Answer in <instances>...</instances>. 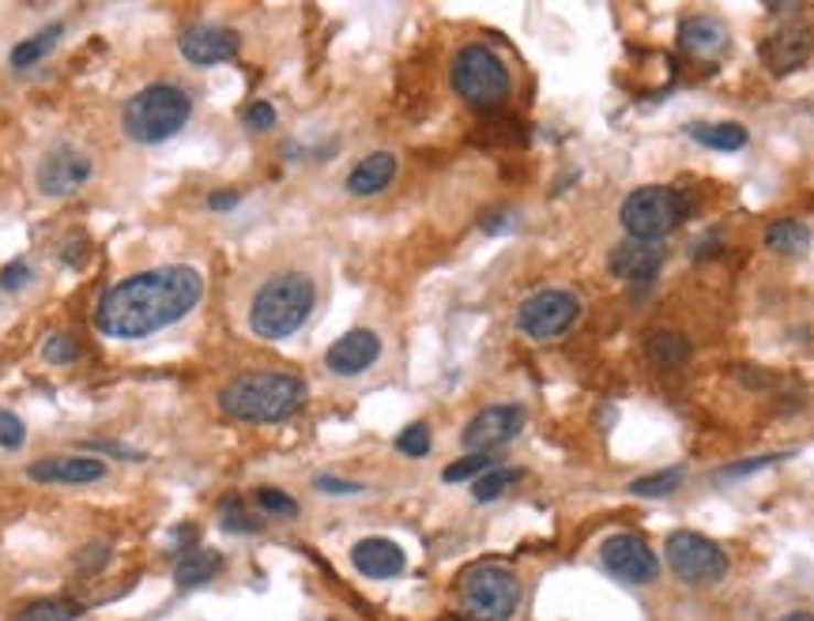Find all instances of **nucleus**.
Returning <instances> with one entry per match:
<instances>
[{"instance_id": "nucleus-13", "label": "nucleus", "mask_w": 814, "mask_h": 621, "mask_svg": "<svg viewBox=\"0 0 814 621\" xmlns=\"http://www.w3.org/2000/svg\"><path fill=\"white\" fill-rule=\"evenodd\" d=\"M814 50V31L807 23H784L762 42V61L773 76H789L811 57Z\"/></svg>"}, {"instance_id": "nucleus-40", "label": "nucleus", "mask_w": 814, "mask_h": 621, "mask_svg": "<svg viewBox=\"0 0 814 621\" xmlns=\"http://www.w3.org/2000/svg\"><path fill=\"white\" fill-rule=\"evenodd\" d=\"M509 227V215L506 211H498V215H490V219H482V230L487 233H498V230H506Z\"/></svg>"}, {"instance_id": "nucleus-17", "label": "nucleus", "mask_w": 814, "mask_h": 621, "mask_svg": "<svg viewBox=\"0 0 814 621\" xmlns=\"http://www.w3.org/2000/svg\"><path fill=\"white\" fill-rule=\"evenodd\" d=\"M351 565L362 576H370V580H392V576L404 573L408 557H404V551H400L397 543H392V538L370 535V538H362V543H355Z\"/></svg>"}, {"instance_id": "nucleus-29", "label": "nucleus", "mask_w": 814, "mask_h": 621, "mask_svg": "<svg viewBox=\"0 0 814 621\" xmlns=\"http://www.w3.org/2000/svg\"><path fill=\"white\" fill-rule=\"evenodd\" d=\"M509 482H517V471L490 467L487 475H479V479L471 482V493H476V501H495V498H502V493L509 490Z\"/></svg>"}, {"instance_id": "nucleus-21", "label": "nucleus", "mask_w": 814, "mask_h": 621, "mask_svg": "<svg viewBox=\"0 0 814 621\" xmlns=\"http://www.w3.org/2000/svg\"><path fill=\"white\" fill-rule=\"evenodd\" d=\"M219 569H223V557H219L216 551H204V546H193V551L177 554V562H174V580H177V588H196V584H208Z\"/></svg>"}, {"instance_id": "nucleus-28", "label": "nucleus", "mask_w": 814, "mask_h": 621, "mask_svg": "<svg viewBox=\"0 0 814 621\" xmlns=\"http://www.w3.org/2000/svg\"><path fill=\"white\" fill-rule=\"evenodd\" d=\"M397 453L408 456V460H423V456L431 453V426H426V422H411L408 429H400Z\"/></svg>"}, {"instance_id": "nucleus-2", "label": "nucleus", "mask_w": 814, "mask_h": 621, "mask_svg": "<svg viewBox=\"0 0 814 621\" xmlns=\"http://www.w3.org/2000/svg\"><path fill=\"white\" fill-rule=\"evenodd\" d=\"M306 403V381L294 373H241L219 392V407L238 422L272 426Z\"/></svg>"}, {"instance_id": "nucleus-41", "label": "nucleus", "mask_w": 814, "mask_h": 621, "mask_svg": "<svg viewBox=\"0 0 814 621\" xmlns=\"http://www.w3.org/2000/svg\"><path fill=\"white\" fill-rule=\"evenodd\" d=\"M781 621H814V614H807V610H795V614H784Z\"/></svg>"}, {"instance_id": "nucleus-8", "label": "nucleus", "mask_w": 814, "mask_h": 621, "mask_svg": "<svg viewBox=\"0 0 814 621\" xmlns=\"http://www.w3.org/2000/svg\"><path fill=\"white\" fill-rule=\"evenodd\" d=\"M664 554H668V569L683 584L705 588V584H720L728 576V554L713 538L697 535V531H675L668 538Z\"/></svg>"}, {"instance_id": "nucleus-25", "label": "nucleus", "mask_w": 814, "mask_h": 621, "mask_svg": "<svg viewBox=\"0 0 814 621\" xmlns=\"http://www.w3.org/2000/svg\"><path fill=\"white\" fill-rule=\"evenodd\" d=\"M691 137L697 143H705V148L713 151H742L747 148V129L736 121H705V124H694Z\"/></svg>"}, {"instance_id": "nucleus-23", "label": "nucleus", "mask_w": 814, "mask_h": 621, "mask_svg": "<svg viewBox=\"0 0 814 621\" xmlns=\"http://www.w3.org/2000/svg\"><path fill=\"white\" fill-rule=\"evenodd\" d=\"M645 350H649L652 362L668 366V369H683L686 362H691V344H686L683 331H668V328L652 331Z\"/></svg>"}, {"instance_id": "nucleus-11", "label": "nucleus", "mask_w": 814, "mask_h": 621, "mask_svg": "<svg viewBox=\"0 0 814 621\" xmlns=\"http://www.w3.org/2000/svg\"><path fill=\"white\" fill-rule=\"evenodd\" d=\"M524 429V411L513 403H495V407H482L476 418L464 426V448L471 453H490L498 445H509Z\"/></svg>"}, {"instance_id": "nucleus-27", "label": "nucleus", "mask_w": 814, "mask_h": 621, "mask_svg": "<svg viewBox=\"0 0 814 621\" xmlns=\"http://www.w3.org/2000/svg\"><path fill=\"white\" fill-rule=\"evenodd\" d=\"M679 486H683V471H679V467H671V471H656V475L638 479L630 486V493H633V498H668V493H675Z\"/></svg>"}, {"instance_id": "nucleus-26", "label": "nucleus", "mask_w": 814, "mask_h": 621, "mask_svg": "<svg viewBox=\"0 0 814 621\" xmlns=\"http://www.w3.org/2000/svg\"><path fill=\"white\" fill-rule=\"evenodd\" d=\"M490 464H495V456L490 453H468V456H460V460H453L449 467H445L442 482H476L479 475L490 471Z\"/></svg>"}, {"instance_id": "nucleus-4", "label": "nucleus", "mask_w": 814, "mask_h": 621, "mask_svg": "<svg viewBox=\"0 0 814 621\" xmlns=\"http://www.w3.org/2000/svg\"><path fill=\"white\" fill-rule=\"evenodd\" d=\"M193 98L177 84H151L124 102L121 124L137 143H166L189 124Z\"/></svg>"}, {"instance_id": "nucleus-31", "label": "nucleus", "mask_w": 814, "mask_h": 621, "mask_svg": "<svg viewBox=\"0 0 814 621\" xmlns=\"http://www.w3.org/2000/svg\"><path fill=\"white\" fill-rule=\"evenodd\" d=\"M76 610L61 599H46V602H31L15 621H73Z\"/></svg>"}, {"instance_id": "nucleus-22", "label": "nucleus", "mask_w": 814, "mask_h": 621, "mask_svg": "<svg viewBox=\"0 0 814 621\" xmlns=\"http://www.w3.org/2000/svg\"><path fill=\"white\" fill-rule=\"evenodd\" d=\"M766 246L781 257H803L811 249V230L800 219H777L766 230Z\"/></svg>"}, {"instance_id": "nucleus-38", "label": "nucleus", "mask_w": 814, "mask_h": 621, "mask_svg": "<svg viewBox=\"0 0 814 621\" xmlns=\"http://www.w3.org/2000/svg\"><path fill=\"white\" fill-rule=\"evenodd\" d=\"M781 460V456H762V460H747V464H736V467H728V471L724 475H731V479H736V475H750V471H762V467H769V464H777Z\"/></svg>"}, {"instance_id": "nucleus-3", "label": "nucleus", "mask_w": 814, "mask_h": 621, "mask_svg": "<svg viewBox=\"0 0 814 621\" xmlns=\"http://www.w3.org/2000/svg\"><path fill=\"white\" fill-rule=\"evenodd\" d=\"M317 286L306 272H280L272 275L249 305V328L261 339H287L310 320Z\"/></svg>"}, {"instance_id": "nucleus-7", "label": "nucleus", "mask_w": 814, "mask_h": 621, "mask_svg": "<svg viewBox=\"0 0 814 621\" xmlns=\"http://www.w3.org/2000/svg\"><path fill=\"white\" fill-rule=\"evenodd\" d=\"M619 219L633 241H664L686 219V200L668 185H645L626 196Z\"/></svg>"}, {"instance_id": "nucleus-18", "label": "nucleus", "mask_w": 814, "mask_h": 621, "mask_svg": "<svg viewBox=\"0 0 814 621\" xmlns=\"http://www.w3.org/2000/svg\"><path fill=\"white\" fill-rule=\"evenodd\" d=\"M34 482H50V486H87L98 482L106 475L102 460H91V456H53V460H39L31 464Z\"/></svg>"}, {"instance_id": "nucleus-34", "label": "nucleus", "mask_w": 814, "mask_h": 621, "mask_svg": "<svg viewBox=\"0 0 814 621\" xmlns=\"http://www.w3.org/2000/svg\"><path fill=\"white\" fill-rule=\"evenodd\" d=\"M241 121H246V129H253V132H268L275 124V106L272 102H253L246 113H241Z\"/></svg>"}, {"instance_id": "nucleus-32", "label": "nucleus", "mask_w": 814, "mask_h": 621, "mask_svg": "<svg viewBox=\"0 0 814 621\" xmlns=\"http://www.w3.org/2000/svg\"><path fill=\"white\" fill-rule=\"evenodd\" d=\"M42 358L53 366H68L76 362V339L68 336V331H53V336L42 344Z\"/></svg>"}, {"instance_id": "nucleus-16", "label": "nucleus", "mask_w": 814, "mask_h": 621, "mask_svg": "<svg viewBox=\"0 0 814 621\" xmlns=\"http://www.w3.org/2000/svg\"><path fill=\"white\" fill-rule=\"evenodd\" d=\"M238 46H241V39L230 26H189V31L182 34V57L200 68L230 61L238 53Z\"/></svg>"}, {"instance_id": "nucleus-12", "label": "nucleus", "mask_w": 814, "mask_h": 621, "mask_svg": "<svg viewBox=\"0 0 814 621\" xmlns=\"http://www.w3.org/2000/svg\"><path fill=\"white\" fill-rule=\"evenodd\" d=\"M87 177H91V159L73 143H61L39 162V188L46 196H73L76 188H84Z\"/></svg>"}, {"instance_id": "nucleus-15", "label": "nucleus", "mask_w": 814, "mask_h": 621, "mask_svg": "<svg viewBox=\"0 0 814 621\" xmlns=\"http://www.w3.org/2000/svg\"><path fill=\"white\" fill-rule=\"evenodd\" d=\"M381 358V339L370 328H351L347 336H339L325 355L328 373L336 377H359Z\"/></svg>"}, {"instance_id": "nucleus-30", "label": "nucleus", "mask_w": 814, "mask_h": 621, "mask_svg": "<svg viewBox=\"0 0 814 621\" xmlns=\"http://www.w3.org/2000/svg\"><path fill=\"white\" fill-rule=\"evenodd\" d=\"M219 524H223V531H235V535H257V531L264 527V520L261 516H249V512L241 509L238 501H227V505H223Z\"/></svg>"}, {"instance_id": "nucleus-39", "label": "nucleus", "mask_w": 814, "mask_h": 621, "mask_svg": "<svg viewBox=\"0 0 814 621\" xmlns=\"http://www.w3.org/2000/svg\"><path fill=\"white\" fill-rule=\"evenodd\" d=\"M235 204H238V193H211V196H208V207H211V211H230Z\"/></svg>"}, {"instance_id": "nucleus-1", "label": "nucleus", "mask_w": 814, "mask_h": 621, "mask_svg": "<svg viewBox=\"0 0 814 621\" xmlns=\"http://www.w3.org/2000/svg\"><path fill=\"white\" fill-rule=\"evenodd\" d=\"M204 294V279L189 264L151 268V272L121 279L98 298L95 324L110 339H144L151 331L170 328L196 309Z\"/></svg>"}, {"instance_id": "nucleus-6", "label": "nucleus", "mask_w": 814, "mask_h": 621, "mask_svg": "<svg viewBox=\"0 0 814 621\" xmlns=\"http://www.w3.org/2000/svg\"><path fill=\"white\" fill-rule=\"evenodd\" d=\"M453 91L471 110H495L509 98V72L506 61L490 46H464L453 61Z\"/></svg>"}, {"instance_id": "nucleus-20", "label": "nucleus", "mask_w": 814, "mask_h": 621, "mask_svg": "<svg viewBox=\"0 0 814 621\" xmlns=\"http://www.w3.org/2000/svg\"><path fill=\"white\" fill-rule=\"evenodd\" d=\"M679 46L686 53H694V57H713V53H720L728 46V31H724V23L713 20V15H697V20H686L679 26Z\"/></svg>"}, {"instance_id": "nucleus-37", "label": "nucleus", "mask_w": 814, "mask_h": 621, "mask_svg": "<svg viewBox=\"0 0 814 621\" xmlns=\"http://www.w3.org/2000/svg\"><path fill=\"white\" fill-rule=\"evenodd\" d=\"M26 279H31V272H26V264H12L4 275H0V286H4V291H20Z\"/></svg>"}, {"instance_id": "nucleus-5", "label": "nucleus", "mask_w": 814, "mask_h": 621, "mask_svg": "<svg viewBox=\"0 0 814 621\" xmlns=\"http://www.w3.org/2000/svg\"><path fill=\"white\" fill-rule=\"evenodd\" d=\"M456 602L471 621H509L521 607V580L506 565H476L456 584Z\"/></svg>"}, {"instance_id": "nucleus-36", "label": "nucleus", "mask_w": 814, "mask_h": 621, "mask_svg": "<svg viewBox=\"0 0 814 621\" xmlns=\"http://www.w3.org/2000/svg\"><path fill=\"white\" fill-rule=\"evenodd\" d=\"M313 486H317L321 493H362V486H359V482H347V479H328V475H321V479L313 482Z\"/></svg>"}, {"instance_id": "nucleus-24", "label": "nucleus", "mask_w": 814, "mask_h": 621, "mask_svg": "<svg viewBox=\"0 0 814 621\" xmlns=\"http://www.w3.org/2000/svg\"><path fill=\"white\" fill-rule=\"evenodd\" d=\"M61 34H65V26L53 23V26H42V31H39V34H31V39H23L20 46L12 50V68L26 72V68L39 65V61H46V57H50V50L61 42Z\"/></svg>"}, {"instance_id": "nucleus-10", "label": "nucleus", "mask_w": 814, "mask_h": 621, "mask_svg": "<svg viewBox=\"0 0 814 621\" xmlns=\"http://www.w3.org/2000/svg\"><path fill=\"white\" fill-rule=\"evenodd\" d=\"M599 562H604V569L611 573L615 580L638 584V588H645V584H652L660 576L656 554H652L645 538H638V535H611L599 546Z\"/></svg>"}, {"instance_id": "nucleus-19", "label": "nucleus", "mask_w": 814, "mask_h": 621, "mask_svg": "<svg viewBox=\"0 0 814 621\" xmlns=\"http://www.w3.org/2000/svg\"><path fill=\"white\" fill-rule=\"evenodd\" d=\"M397 177V155L392 151H373L347 174V193L351 196H378L384 185Z\"/></svg>"}, {"instance_id": "nucleus-9", "label": "nucleus", "mask_w": 814, "mask_h": 621, "mask_svg": "<svg viewBox=\"0 0 814 621\" xmlns=\"http://www.w3.org/2000/svg\"><path fill=\"white\" fill-rule=\"evenodd\" d=\"M580 317V298L574 291H562V286H547V291L528 294L517 309V328L528 339H558L562 331L574 328Z\"/></svg>"}, {"instance_id": "nucleus-35", "label": "nucleus", "mask_w": 814, "mask_h": 621, "mask_svg": "<svg viewBox=\"0 0 814 621\" xmlns=\"http://www.w3.org/2000/svg\"><path fill=\"white\" fill-rule=\"evenodd\" d=\"M26 437L23 422L12 411H0V448H20Z\"/></svg>"}, {"instance_id": "nucleus-14", "label": "nucleus", "mask_w": 814, "mask_h": 621, "mask_svg": "<svg viewBox=\"0 0 814 621\" xmlns=\"http://www.w3.org/2000/svg\"><path fill=\"white\" fill-rule=\"evenodd\" d=\"M664 260H668L664 241H633V238H626V241H619V246L611 249L607 264H611V275L626 279V283H652V279L660 275V268H664Z\"/></svg>"}, {"instance_id": "nucleus-33", "label": "nucleus", "mask_w": 814, "mask_h": 621, "mask_svg": "<svg viewBox=\"0 0 814 621\" xmlns=\"http://www.w3.org/2000/svg\"><path fill=\"white\" fill-rule=\"evenodd\" d=\"M257 505H261L268 516H280V520L299 516V501L287 498L283 490H261V493H257Z\"/></svg>"}]
</instances>
